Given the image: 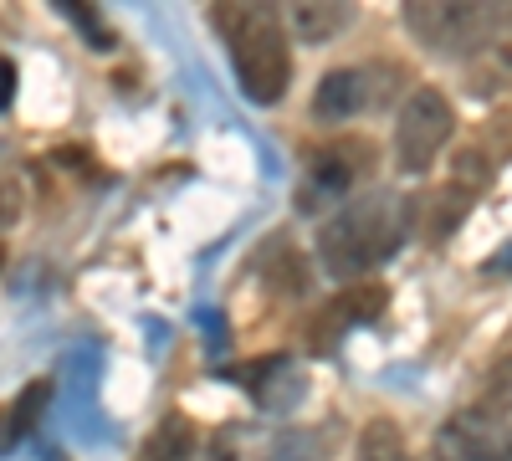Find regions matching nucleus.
<instances>
[{
	"instance_id": "obj_1",
	"label": "nucleus",
	"mask_w": 512,
	"mask_h": 461,
	"mask_svg": "<svg viewBox=\"0 0 512 461\" xmlns=\"http://www.w3.org/2000/svg\"><path fill=\"white\" fill-rule=\"evenodd\" d=\"M405 241H410V200L395 190H374L333 205V216L318 226V262L328 277H364L390 262Z\"/></svg>"
},
{
	"instance_id": "obj_2",
	"label": "nucleus",
	"mask_w": 512,
	"mask_h": 461,
	"mask_svg": "<svg viewBox=\"0 0 512 461\" xmlns=\"http://www.w3.org/2000/svg\"><path fill=\"white\" fill-rule=\"evenodd\" d=\"M210 21H216L226 41L236 88L262 108L282 103L287 82H292V41H287L282 16L272 6H216Z\"/></svg>"
},
{
	"instance_id": "obj_3",
	"label": "nucleus",
	"mask_w": 512,
	"mask_h": 461,
	"mask_svg": "<svg viewBox=\"0 0 512 461\" xmlns=\"http://www.w3.org/2000/svg\"><path fill=\"white\" fill-rule=\"evenodd\" d=\"M405 26L425 52L466 57V52L487 47V36L497 31V6H461V0H436V6H425V0H410Z\"/></svg>"
},
{
	"instance_id": "obj_4",
	"label": "nucleus",
	"mask_w": 512,
	"mask_h": 461,
	"mask_svg": "<svg viewBox=\"0 0 512 461\" xmlns=\"http://www.w3.org/2000/svg\"><path fill=\"white\" fill-rule=\"evenodd\" d=\"M456 134V113L446 103V93L436 88H415L395 118V164L405 175H425L441 159V149Z\"/></svg>"
},
{
	"instance_id": "obj_5",
	"label": "nucleus",
	"mask_w": 512,
	"mask_h": 461,
	"mask_svg": "<svg viewBox=\"0 0 512 461\" xmlns=\"http://www.w3.org/2000/svg\"><path fill=\"white\" fill-rule=\"evenodd\" d=\"M369 149L364 144H328L313 154L308 164V180H303V205H328V200H344L349 185L364 175Z\"/></svg>"
},
{
	"instance_id": "obj_6",
	"label": "nucleus",
	"mask_w": 512,
	"mask_h": 461,
	"mask_svg": "<svg viewBox=\"0 0 512 461\" xmlns=\"http://www.w3.org/2000/svg\"><path fill=\"white\" fill-rule=\"evenodd\" d=\"M364 72L359 67H333L323 82H318V98H313V113L328 118V123H349L354 113L369 108V88H364Z\"/></svg>"
},
{
	"instance_id": "obj_7",
	"label": "nucleus",
	"mask_w": 512,
	"mask_h": 461,
	"mask_svg": "<svg viewBox=\"0 0 512 461\" xmlns=\"http://www.w3.org/2000/svg\"><path fill=\"white\" fill-rule=\"evenodd\" d=\"M144 461H205L195 426L185 421V415H169V421L149 436V456Z\"/></svg>"
},
{
	"instance_id": "obj_8",
	"label": "nucleus",
	"mask_w": 512,
	"mask_h": 461,
	"mask_svg": "<svg viewBox=\"0 0 512 461\" xmlns=\"http://www.w3.org/2000/svg\"><path fill=\"white\" fill-rule=\"evenodd\" d=\"M354 461H410V446H405L400 426H395V421H384V415H379V421H369V426H364Z\"/></svg>"
},
{
	"instance_id": "obj_9",
	"label": "nucleus",
	"mask_w": 512,
	"mask_h": 461,
	"mask_svg": "<svg viewBox=\"0 0 512 461\" xmlns=\"http://www.w3.org/2000/svg\"><path fill=\"white\" fill-rule=\"evenodd\" d=\"M354 11L349 6H292V31L303 41H328Z\"/></svg>"
},
{
	"instance_id": "obj_10",
	"label": "nucleus",
	"mask_w": 512,
	"mask_h": 461,
	"mask_svg": "<svg viewBox=\"0 0 512 461\" xmlns=\"http://www.w3.org/2000/svg\"><path fill=\"white\" fill-rule=\"evenodd\" d=\"M47 405H52V380H31V385L16 395V405L6 410V415H11V431H16V436L36 431V421L47 415Z\"/></svg>"
},
{
	"instance_id": "obj_11",
	"label": "nucleus",
	"mask_w": 512,
	"mask_h": 461,
	"mask_svg": "<svg viewBox=\"0 0 512 461\" xmlns=\"http://www.w3.org/2000/svg\"><path fill=\"white\" fill-rule=\"evenodd\" d=\"M379 303H384V292H379V287H359V292H349V298H338V303H333V313L318 323V333H333V323H359V318H374V313H379Z\"/></svg>"
},
{
	"instance_id": "obj_12",
	"label": "nucleus",
	"mask_w": 512,
	"mask_h": 461,
	"mask_svg": "<svg viewBox=\"0 0 512 461\" xmlns=\"http://www.w3.org/2000/svg\"><path fill=\"white\" fill-rule=\"evenodd\" d=\"M21 211H26V190H21V180H16L11 170H0V226H16Z\"/></svg>"
},
{
	"instance_id": "obj_13",
	"label": "nucleus",
	"mask_w": 512,
	"mask_h": 461,
	"mask_svg": "<svg viewBox=\"0 0 512 461\" xmlns=\"http://www.w3.org/2000/svg\"><path fill=\"white\" fill-rule=\"evenodd\" d=\"M62 11H67V16H72V21H77L82 31L93 36V52H103V41H108V31H103V26H98V21H93L88 11H82V6H62Z\"/></svg>"
},
{
	"instance_id": "obj_14",
	"label": "nucleus",
	"mask_w": 512,
	"mask_h": 461,
	"mask_svg": "<svg viewBox=\"0 0 512 461\" xmlns=\"http://www.w3.org/2000/svg\"><path fill=\"white\" fill-rule=\"evenodd\" d=\"M11 88H16V72H11V62L0 57V108L11 103Z\"/></svg>"
},
{
	"instance_id": "obj_15",
	"label": "nucleus",
	"mask_w": 512,
	"mask_h": 461,
	"mask_svg": "<svg viewBox=\"0 0 512 461\" xmlns=\"http://www.w3.org/2000/svg\"><path fill=\"white\" fill-rule=\"evenodd\" d=\"M11 441H16V431H11V415H6V410H0V451H6Z\"/></svg>"
},
{
	"instance_id": "obj_16",
	"label": "nucleus",
	"mask_w": 512,
	"mask_h": 461,
	"mask_svg": "<svg viewBox=\"0 0 512 461\" xmlns=\"http://www.w3.org/2000/svg\"><path fill=\"white\" fill-rule=\"evenodd\" d=\"M497 26H507V31H512V6H497Z\"/></svg>"
},
{
	"instance_id": "obj_17",
	"label": "nucleus",
	"mask_w": 512,
	"mask_h": 461,
	"mask_svg": "<svg viewBox=\"0 0 512 461\" xmlns=\"http://www.w3.org/2000/svg\"><path fill=\"white\" fill-rule=\"evenodd\" d=\"M431 461H451V456H446V451H436V456H431Z\"/></svg>"
},
{
	"instance_id": "obj_18",
	"label": "nucleus",
	"mask_w": 512,
	"mask_h": 461,
	"mask_svg": "<svg viewBox=\"0 0 512 461\" xmlns=\"http://www.w3.org/2000/svg\"><path fill=\"white\" fill-rule=\"evenodd\" d=\"M0 262H6V251H0Z\"/></svg>"
},
{
	"instance_id": "obj_19",
	"label": "nucleus",
	"mask_w": 512,
	"mask_h": 461,
	"mask_svg": "<svg viewBox=\"0 0 512 461\" xmlns=\"http://www.w3.org/2000/svg\"><path fill=\"white\" fill-rule=\"evenodd\" d=\"M502 461H512V456H502Z\"/></svg>"
}]
</instances>
